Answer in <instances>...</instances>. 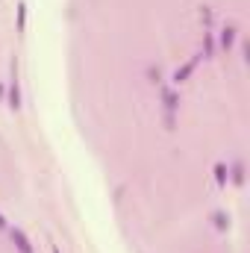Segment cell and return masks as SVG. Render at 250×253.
Listing matches in <instances>:
<instances>
[{"instance_id":"6da1fadb","label":"cell","mask_w":250,"mask_h":253,"mask_svg":"<svg viewBox=\"0 0 250 253\" xmlns=\"http://www.w3.org/2000/svg\"><path fill=\"white\" fill-rule=\"evenodd\" d=\"M9 233H12V242L18 245V251H21V253H33V245H30V239H27L21 230H9Z\"/></svg>"},{"instance_id":"7a4b0ae2","label":"cell","mask_w":250,"mask_h":253,"mask_svg":"<svg viewBox=\"0 0 250 253\" xmlns=\"http://www.w3.org/2000/svg\"><path fill=\"white\" fill-rule=\"evenodd\" d=\"M236 33H239V30H236V27H233V24H230V27H224V30H221V47H224V50H230V47H233V44H236Z\"/></svg>"},{"instance_id":"3957f363","label":"cell","mask_w":250,"mask_h":253,"mask_svg":"<svg viewBox=\"0 0 250 253\" xmlns=\"http://www.w3.org/2000/svg\"><path fill=\"white\" fill-rule=\"evenodd\" d=\"M21 106V91H18V80L12 77V85H9V109H18Z\"/></svg>"},{"instance_id":"277c9868","label":"cell","mask_w":250,"mask_h":253,"mask_svg":"<svg viewBox=\"0 0 250 253\" xmlns=\"http://www.w3.org/2000/svg\"><path fill=\"white\" fill-rule=\"evenodd\" d=\"M162 103H165V109H168V115H171V112L180 106V97H177L174 91H165V94H162Z\"/></svg>"},{"instance_id":"5b68a950","label":"cell","mask_w":250,"mask_h":253,"mask_svg":"<svg viewBox=\"0 0 250 253\" xmlns=\"http://www.w3.org/2000/svg\"><path fill=\"white\" fill-rule=\"evenodd\" d=\"M191 68H194V62H188L186 68H183V71H177V74H174V83H177V85H180V83L186 80L188 74H191Z\"/></svg>"},{"instance_id":"8992f818","label":"cell","mask_w":250,"mask_h":253,"mask_svg":"<svg viewBox=\"0 0 250 253\" xmlns=\"http://www.w3.org/2000/svg\"><path fill=\"white\" fill-rule=\"evenodd\" d=\"M24 24H27V6L21 3V6H18V27L24 30Z\"/></svg>"},{"instance_id":"52a82bcc","label":"cell","mask_w":250,"mask_h":253,"mask_svg":"<svg viewBox=\"0 0 250 253\" xmlns=\"http://www.w3.org/2000/svg\"><path fill=\"white\" fill-rule=\"evenodd\" d=\"M215 177H218V183H227V168L224 165H215Z\"/></svg>"},{"instance_id":"ba28073f","label":"cell","mask_w":250,"mask_h":253,"mask_svg":"<svg viewBox=\"0 0 250 253\" xmlns=\"http://www.w3.org/2000/svg\"><path fill=\"white\" fill-rule=\"evenodd\" d=\"M0 230H6V218L3 215H0Z\"/></svg>"},{"instance_id":"9c48e42d","label":"cell","mask_w":250,"mask_h":253,"mask_svg":"<svg viewBox=\"0 0 250 253\" xmlns=\"http://www.w3.org/2000/svg\"><path fill=\"white\" fill-rule=\"evenodd\" d=\"M53 253H59V251H56V248H53Z\"/></svg>"}]
</instances>
